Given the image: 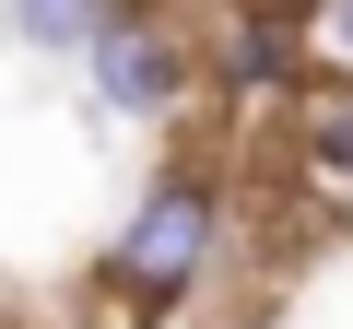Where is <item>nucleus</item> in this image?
Masks as SVG:
<instances>
[{"instance_id": "f03ea898", "label": "nucleus", "mask_w": 353, "mask_h": 329, "mask_svg": "<svg viewBox=\"0 0 353 329\" xmlns=\"http://www.w3.org/2000/svg\"><path fill=\"white\" fill-rule=\"evenodd\" d=\"M83 59H94V94L130 106V118L189 106V83H201V47H189L176 12H94V47Z\"/></svg>"}, {"instance_id": "7ed1b4c3", "label": "nucleus", "mask_w": 353, "mask_h": 329, "mask_svg": "<svg viewBox=\"0 0 353 329\" xmlns=\"http://www.w3.org/2000/svg\"><path fill=\"white\" fill-rule=\"evenodd\" d=\"M212 59H224V94H306L294 12H236V24H212Z\"/></svg>"}, {"instance_id": "39448f33", "label": "nucleus", "mask_w": 353, "mask_h": 329, "mask_svg": "<svg viewBox=\"0 0 353 329\" xmlns=\"http://www.w3.org/2000/svg\"><path fill=\"white\" fill-rule=\"evenodd\" d=\"M294 47H306V71L330 59V71H341V94H353V0H330V12H294Z\"/></svg>"}, {"instance_id": "423d86ee", "label": "nucleus", "mask_w": 353, "mask_h": 329, "mask_svg": "<svg viewBox=\"0 0 353 329\" xmlns=\"http://www.w3.org/2000/svg\"><path fill=\"white\" fill-rule=\"evenodd\" d=\"M24 47H94V12H12Z\"/></svg>"}, {"instance_id": "f257e3e1", "label": "nucleus", "mask_w": 353, "mask_h": 329, "mask_svg": "<svg viewBox=\"0 0 353 329\" xmlns=\"http://www.w3.org/2000/svg\"><path fill=\"white\" fill-rule=\"evenodd\" d=\"M224 259V189L201 164H165V177L130 200V224L106 235V270H94V329H153L165 306H189Z\"/></svg>"}, {"instance_id": "20e7f679", "label": "nucleus", "mask_w": 353, "mask_h": 329, "mask_svg": "<svg viewBox=\"0 0 353 329\" xmlns=\"http://www.w3.org/2000/svg\"><path fill=\"white\" fill-rule=\"evenodd\" d=\"M294 177H306V189L330 177V189L353 200V94H306V118H294Z\"/></svg>"}, {"instance_id": "0eeeda50", "label": "nucleus", "mask_w": 353, "mask_h": 329, "mask_svg": "<svg viewBox=\"0 0 353 329\" xmlns=\"http://www.w3.org/2000/svg\"><path fill=\"white\" fill-rule=\"evenodd\" d=\"M224 329H271V317H224Z\"/></svg>"}]
</instances>
